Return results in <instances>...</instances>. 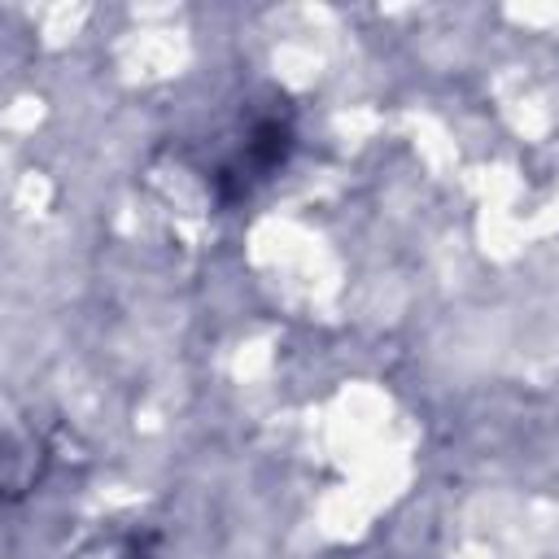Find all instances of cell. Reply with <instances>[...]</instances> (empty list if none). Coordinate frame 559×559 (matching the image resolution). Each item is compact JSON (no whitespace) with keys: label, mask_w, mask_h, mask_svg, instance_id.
I'll return each instance as SVG.
<instances>
[{"label":"cell","mask_w":559,"mask_h":559,"mask_svg":"<svg viewBox=\"0 0 559 559\" xmlns=\"http://www.w3.org/2000/svg\"><path fill=\"white\" fill-rule=\"evenodd\" d=\"M288 144H293L288 118H280V114H262V118H253V127H249L240 153H236L231 162H223L218 175H214L223 201L249 197V188H253L258 179H266V175L288 157Z\"/></svg>","instance_id":"cell-1"}]
</instances>
